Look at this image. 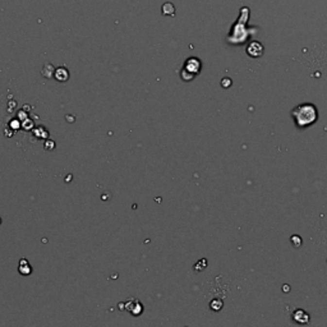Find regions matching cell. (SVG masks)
Masks as SVG:
<instances>
[{
    "label": "cell",
    "mask_w": 327,
    "mask_h": 327,
    "mask_svg": "<svg viewBox=\"0 0 327 327\" xmlns=\"http://www.w3.org/2000/svg\"><path fill=\"white\" fill-rule=\"evenodd\" d=\"M294 124L299 129H304L313 125L318 120V109L312 103H303L296 105L292 110Z\"/></svg>",
    "instance_id": "6da1fadb"
},
{
    "label": "cell",
    "mask_w": 327,
    "mask_h": 327,
    "mask_svg": "<svg viewBox=\"0 0 327 327\" xmlns=\"http://www.w3.org/2000/svg\"><path fill=\"white\" fill-rule=\"evenodd\" d=\"M201 70V62L198 60V59L196 58H190L187 60L186 63V67H184V72L186 73H189L190 76H196V74H198Z\"/></svg>",
    "instance_id": "7a4b0ae2"
},
{
    "label": "cell",
    "mask_w": 327,
    "mask_h": 327,
    "mask_svg": "<svg viewBox=\"0 0 327 327\" xmlns=\"http://www.w3.org/2000/svg\"><path fill=\"white\" fill-rule=\"evenodd\" d=\"M247 54L252 58H259L263 54V46L261 42L258 41H252L248 46H247Z\"/></svg>",
    "instance_id": "3957f363"
},
{
    "label": "cell",
    "mask_w": 327,
    "mask_h": 327,
    "mask_svg": "<svg viewBox=\"0 0 327 327\" xmlns=\"http://www.w3.org/2000/svg\"><path fill=\"white\" fill-rule=\"evenodd\" d=\"M292 318H293L294 322L298 325H307L310 322V314L307 313L306 310H294L293 314H292Z\"/></svg>",
    "instance_id": "277c9868"
},
{
    "label": "cell",
    "mask_w": 327,
    "mask_h": 327,
    "mask_svg": "<svg viewBox=\"0 0 327 327\" xmlns=\"http://www.w3.org/2000/svg\"><path fill=\"white\" fill-rule=\"evenodd\" d=\"M127 310H129L133 316H139V314L142 313L143 308H142V304L139 303V302L135 300V306H131V303H127Z\"/></svg>",
    "instance_id": "5b68a950"
},
{
    "label": "cell",
    "mask_w": 327,
    "mask_h": 327,
    "mask_svg": "<svg viewBox=\"0 0 327 327\" xmlns=\"http://www.w3.org/2000/svg\"><path fill=\"white\" fill-rule=\"evenodd\" d=\"M55 77L58 81H60V82H66L67 79H68V70H66L64 68H59L56 69V73H55Z\"/></svg>",
    "instance_id": "8992f818"
},
{
    "label": "cell",
    "mask_w": 327,
    "mask_h": 327,
    "mask_svg": "<svg viewBox=\"0 0 327 327\" xmlns=\"http://www.w3.org/2000/svg\"><path fill=\"white\" fill-rule=\"evenodd\" d=\"M221 307H223V302L219 299L212 300V303H211V310H220Z\"/></svg>",
    "instance_id": "52a82bcc"
},
{
    "label": "cell",
    "mask_w": 327,
    "mask_h": 327,
    "mask_svg": "<svg viewBox=\"0 0 327 327\" xmlns=\"http://www.w3.org/2000/svg\"><path fill=\"white\" fill-rule=\"evenodd\" d=\"M0 224H1V219H0Z\"/></svg>",
    "instance_id": "ba28073f"
}]
</instances>
